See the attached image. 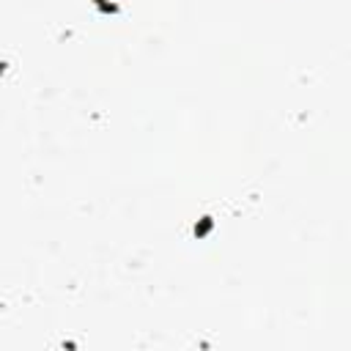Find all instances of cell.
Segmentation results:
<instances>
[{
	"label": "cell",
	"instance_id": "6da1fadb",
	"mask_svg": "<svg viewBox=\"0 0 351 351\" xmlns=\"http://www.w3.org/2000/svg\"><path fill=\"white\" fill-rule=\"evenodd\" d=\"M212 225H214V220H212V217H203V223H201V225H195V236H198V239H203V236L212 231Z\"/></svg>",
	"mask_w": 351,
	"mask_h": 351
},
{
	"label": "cell",
	"instance_id": "7a4b0ae2",
	"mask_svg": "<svg viewBox=\"0 0 351 351\" xmlns=\"http://www.w3.org/2000/svg\"><path fill=\"white\" fill-rule=\"evenodd\" d=\"M94 6L99 8V11H105V14H118V6L116 3H107V0H94Z\"/></svg>",
	"mask_w": 351,
	"mask_h": 351
}]
</instances>
